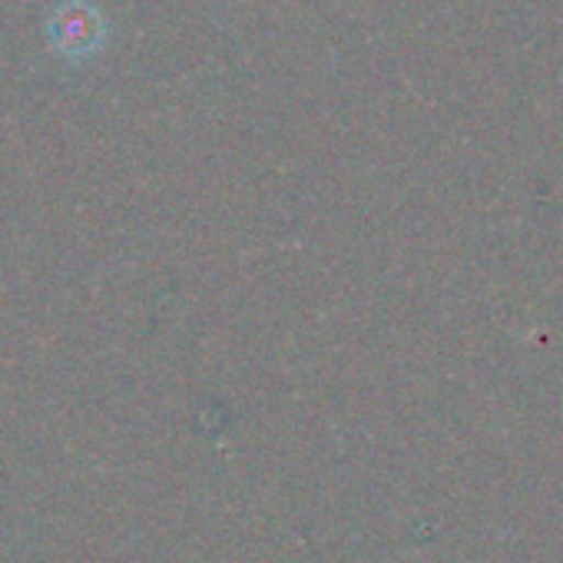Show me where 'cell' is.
Returning a JSON list of instances; mask_svg holds the SVG:
<instances>
[{
    "label": "cell",
    "instance_id": "1",
    "mask_svg": "<svg viewBox=\"0 0 563 563\" xmlns=\"http://www.w3.org/2000/svg\"><path fill=\"white\" fill-rule=\"evenodd\" d=\"M51 37L54 44L70 54V57H84L90 51L100 47L103 41V21L93 8L80 4V0H70V4H64L54 21H51Z\"/></svg>",
    "mask_w": 563,
    "mask_h": 563
}]
</instances>
